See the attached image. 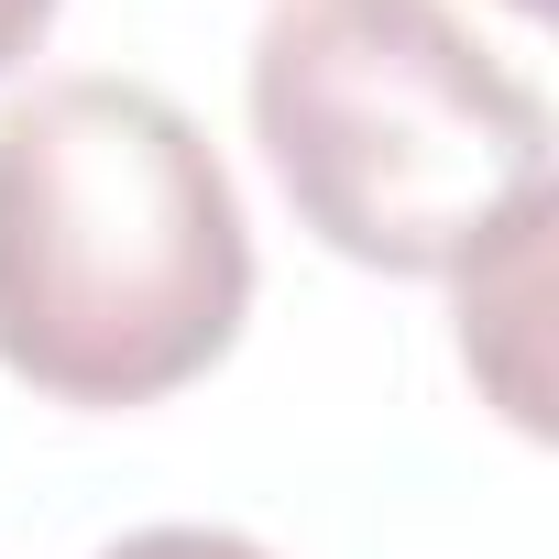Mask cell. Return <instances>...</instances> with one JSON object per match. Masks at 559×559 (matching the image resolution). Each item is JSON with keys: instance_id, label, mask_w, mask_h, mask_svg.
I'll return each instance as SVG.
<instances>
[{"instance_id": "6da1fadb", "label": "cell", "mask_w": 559, "mask_h": 559, "mask_svg": "<svg viewBox=\"0 0 559 559\" xmlns=\"http://www.w3.org/2000/svg\"><path fill=\"white\" fill-rule=\"evenodd\" d=\"M252 308V230L209 132L143 78L0 110V362L56 406L198 384Z\"/></svg>"}, {"instance_id": "7a4b0ae2", "label": "cell", "mask_w": 559, "mask_h": 559, "mask_svg": "<svg viewBox=\"0 0 559 559\" xmlns=\"http://www.w3.org/2000/svg\"><path fill=\"white\" fill-rule=\"evenodd\" d=\"M252 132L297 219L373 274H472L548 209V99L450 0H274Z\"/></svg>"}, {"instance_id": "3957f363", "label": "cell", "mask_w": 559, "mask_h": 559, "mask_svg": "<svg viewBox=\"0 0 559 559\" xmlns=\"http://www.w3.org/2000/svg\"><path fill=\"white\" fill-rule=\"evenodd\" d=\"M99 559H274V548H252V537H230V526H143V537H121V548H99Z\"/></svg>"}, {"instance_id": "277c9868", "label": "cell", "mask_w": 559, "mask_h": 559, "mask_svg": "<svg viewBox=\"0 0 559 559\" xmlns=\"http://www.w3.org/2000/svg\"><path fill=\"white\" fill-rule=\"evenodd\" d=\"M45 23H56V0H0V78L45 45Z\"/></svg>"}, {"instance_id": "5b68a950", "label": "cell", "mask_w": 559, "mask_h": 559, "mask_svg": "<svg viewBox=\"0 0 559 559\" xmlns=\"http://www.w3.org/2000/svg\"><path fill=\"white\" fill-rule=\"evenodd\" d=\"M515 12H548V0H515Z\"/></svg>"}]
</instances>
